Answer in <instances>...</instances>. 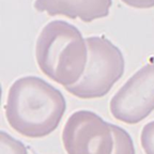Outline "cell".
<instances>
[{
  "instance_id": "obj_7",
  "label": "cell",
  "mask_w": 154,
  "mask_h": 154,
  "mask_svg": "<svg viewBox=\"0 0 154 154\" xmlns=\"http://www.w3.org/2000/svg\"><path fill=\"white\" fill-rule=\"evenodd\" d=\"M112 132L115 136V148L112 154H135L134 142L124 128L112 124Z\"/></svg>"
},
{
  "instance_id": "obj_5",
  "label": "cell",
  "mask_w": 154,
  "mask_h": 154,
  "mask_svg": "<svg viewBox=\"0 0 154 154\" xmlns=\"http://www.w3.org/2000/svg\"><path fill=\"white\" fill-rule=\"evenodd\" d=\"M112 117L126 124L141 122L154 110V61L125 82L109 104Z\"/></svg>"
},
{
  "instance_id": "obj_2",
  "label": "cell",
  "mask_w": 154,
  "mask_h": 154,
  "mask_svg": "<svg viewBox=\"0 0 154 154\" xmlns=\"http://www.w3.org/2000/svg\"><path fill=\"white\" fill-rule=\"evenodd\" d=\"M35 58L43 74L66 88L84 75L88 47L76 27L64 20H53L42 29L36 40Z\"/></svg>"
},
{
  "instance_id": "obj_9",
  "label": "cell",
  "mask_w": 154,
  "mask_h": 154,
  "mask_svg": "<svg viewBox=\"0 0 154 154\" xmlns=\"http://www.w3.org/2000/svg\"><path fill=\"white\" fill-rule=\"evenodd\" d=\"M142 150L146 154H154V121L144 125L140 135Z\"/></svg>"
},
{
  "instance_id": "obj_6",
  "label": "cell",
  "mask_w": 154,
  "mask_h": 154,
  "mask_svg": "<svg viewBox=\"0 0 154 154\" xmlns=\"http://www.w3.org/2000/svg\"><path fill=\"white\" fill-rule=\"evenodd\" d=\"M111 5V0H35L34 9L51 16L63 15L90 23L107 16Z\"/></svg>"
},
{
  "instance_id": "obj_4",
  "label": "cell",
  "mask_w": 154,
  "mask_h": 154,
  "mask_svg": "<svg viewBox=\"0 0 154 154\" xmlns=\"http://www.w3.org/2000/svg\"><path fill=\"white\" fill-rule=\"evenodd\" d=\"M62 143L67 154H112V124L91 110H77L65 122Z\"/></svg>"
},
{
  "instance_id": "obj_8",
  "label": "cell",
  "mask_w": 154,
  "mask_h": 154,
  "mask_svg": "<svg viewBox=\"0 0 154 154\" xmlns=\"http://www.w3.org/2000/svg\"><path fill=\"white\" fill-rule=\"evenodd\" d=\"M0 153L1 154H28L26 146L13 136L1 131L0 133Z\"/></svg>"
},
{
  "instance_id": "obj_10",
  "label": "cell",
  "mask_w": 154,
  "mask_h": 154,
  "mask_svg": "<svg viewBox=\"0 0 154 154\" xmlns=\"http://www.w3.org/2000/svg\"><path fill=\"white\" fill-rule=\"evenodd\" d=\"M128 7L136 9H149L154 7V0H122Z\"/></svg>"
},
{
  "instance_id": "obj_3",
  "label": "cell",
  "mask_w": 154,
  "mask_h": 154,
  "mask_svg": "<svg viewBox=\"0 0 154 154\" xmlns=\"http://www.w3.org/2000/svg\"><path fill=\"white\" fill-rule=\"evenodd\" d=\"M88 62L84 75L65 89L79 99H99L110 91L124 73V57L113 43L104 36L86 38Z\"/></svg>"
},
{
  "instance_id": "obj_1",
  "label": "cell",
  "mask_w": 154,
  "mask_h": 154,
  "mask_svg": "<svg viewBox=\"0 0 154 154\" xmlns=\"http://www.w3.org/2000/svg\"><path fill=\"white\" fill-rule=\"evenodd\" d=\"M66 109L60 90L35 76L15 80L8 92L5 118L15 132L28 138H43L59 126Z\"/></svg>"
}]
</instances>
